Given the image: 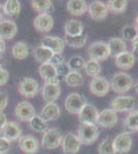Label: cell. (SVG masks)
I'll return each mask as SVG.
<instances>
[{
	"instance_id": "cell-33",
	"label": "cell",
	"mask_w": 138,
	"mask_h": 154,
	"mask_svg": "<svg viewBox=\"0 0 138 154\" xmlns=\"http://www.w3.org/2000/svg\"><path fill=\"white\" fill-rule=\"evenodd\" d=\"M65 44L69 45L70 48H82V46H85L87 42V35L86 34H82L79 36H74V37H68L66 36L64 39Z\"/></svg>"
},
{
	"instance_id": "cell-6",
	"label": "cell",
	"mask_w": 138,
	"mask_h": 154,
	"mask_svg": "<svg viewBox=\"0 0 138 154\" xmlns=\"http://www.w3.org/2000/svg\"><path fill=\"white\" fill-rule=\"evenodd\" d=\"M135 99L131 96H120L111 101V109L115 112H131L135 108Z\"/></svg>"
},
{
	"instance_id": "cell-23",
	"label": "cell",
	"mask_w": 138,
	"mask_h": 154,
	"mask_svg": "<svg viewBox=\"0 0 138 154\" xmlns=\"http://www.w3.org/2000/svg\"><path fill=\"white\" fill-rule=\"evenodd\" d=\"M135 57L130 51H125L119 56L115 57V66L121 70H129L135 64Z\"/></svg>"
},
{
	"instance_id": "cell-44",
	"label": "cell",
	"mask_w": 138,
	"mask_h": 154,
	"mask_svg": "<svg viewBox=\"0 0 138 154\" xmlns=\"http://www.w3.org/2000/svg\"><path fill=\"white\" fill-rule=\"evenodd\" d=\"M8 79H9L8 71L5 70L4 68H0V86L6 84Z\"/></svg>"
},
{
	"instance_id": "cell-36",
	"label": "cell",
	"mask_w": 138,
	"mask_h": 154,
	"mask_svg": "<svg viewBox=\"0 0 138 154\" xmlns=\"http://www.w3.org/2000/svg\"><path fill=\"white\" fill-rule=\"evenodd\" d=\"M67 65H68L70 71H77L79 72V70H82L85 68V64L86 61L84 60V58L81 56H73L71 57L68 62H66Z\"/></svg>"
},
{
	"instance_id": "cell-21",
	"label": "cell",
	"mask_w": 138,
	"mask_h": 154,
	"mask_svg": "<svg viewBox=\"0 0 138 154\" xmlns=\"http://www.w3.org/2000/svg\"><path fill=\"white\" fill-rule=\"evenodd\" d=\"M18 27L17 24L11 20L3 19L0 21V38L1 39H12L17 35Z\"/></svg>"
},
{
	"instance_id": "cell-40",
	"label": "cell",
	"mask_w": 138,
	"mask_h": 154,
	"mask_svg": "<svg viewBox=\"0 0 138 154\" xmlns=\"http://www.w3.org/2000/svg\"><path fill=\"white\" fill-rule=\"evenodd\" d=\"M56 71H57V75L58 77H66L67 76V74L70 72V69H69V67L68 65H67V63L66 62H64V63H62V64H60L59 66H57L56 67Z\"/></svg>"
},
{
	"instance_id": "cell-37",
	"label": "cell",
	"mask_w": 138,
	"mask_h": 154,
	"mask_svg": "<svg viewBox=\"0 0 138 154\" xmlns=\"http://www.w3.org/2000/svg\"><path fill=\"white\" fill-rule=\"evenodd\" d=\"M124 125L129 130L133 131H138V111H131L126 118Z\"/></svg>"
},
{
	"instance_id": "cell-26",
	"label": "cell",
	"mask_w": 138,
	"mask_h": 154,
	"mask_svg": "<svg viewBox=\"0 0 138 154\" xmlns=\"http://www.w3.org/2000/svg\"><path fill=\"white\" fill-rule=\"evenodd\" d=\"M67 11L72 16H82L88 11V4L85 0H70L67 2Z\"/></svg>"
},
{
	"instance_id": "cell-13",
	"label": "cell",
	"mask_w": 138,
	"mask_h": 154,
	"mask_svg": "<svg viewBox=\"0 0 138 154\" xmlns=\"http://www.w3.org/2000/svg\"><path fill=\"white\" fill-rule=\"evenodd\" d=\"M88 12L90 17L95 21H103L108 16V9L106 4L102 1H93L90 6H88Z\"/></svg>"
},
{
	"instance_id": "cell-27",
	"label": "cell",
	"mask_w": 138,
	"mask_h": 154,
	"mask_svg": "<svg viewBox=\"0 0 138 154\" xmlns=\"http://www.w3.org/2000/svg\"><path fill=\"white\" fill-rule=\"evenodd\" d=\"M29 45L24 41H19L11 48V54L17 60H24L29 56Z\"/></svg>"
},
{
	"instance_id": "cell-1",
	"label": "cell",
	"mask_w": 138,
	"mask_h": 154,
	"mask_svg": "<svg viewBox=\"0 0 138 154\" xmlns=\"http://www.w3.org/2000/svg\"><path fill=\"white\" fill-rule=\"evenodd\" d=\"M109 85L115 93L125 94L132 88L133 79L129 74L125 73V72H119L112 76Z\"/></svg>"
},
{
	"instance_id": "cell-38",
	"label": "cell",
	"mask_w": 138,
	"mask_h": 154,
	"mask_svg": "<svg viewBox=\"0 0 138 154\" xmlns=\"http://www.w3.org/2000/svg\"><path fill=\"white\" fill-rule=\"evenodd\" d=\"M98 153L99 154H117L112 145V140L106 138L102 141L98 146Z\"/></svg>"
},
{
	"instance_id": "cell-42",
	"label": "cell",
	"mask_w": 138,
	"mask_h": 154,
	"mask_svg": "<svg viewBox=\"0 0 138 154\" xmlns=\"http://www.w3.org/2000/svg\"><path fill=\"white\" fill-rule=\"evenodd\" d=\"M64 56L62 54H54V56L52 57V59H51V61L49 62L50 64H52L53 66H55V67H57V66H59L60 64H62V63H64Z\"/></svg>"
},
{
	"instance_id": "cell-35",
	"label": "cell",
	"mask_w": 138,
	"mask_h": 154,
	"mask_svg": "<svg viewBox=\"0 0 138 154\" xmlns=\"http://www.w3.org/2000/svg\"><path fill=\"white\" fill-rule=\"evenodd\" d=\"M30 128L36 133H44L47 131V122L39 115H35L29 121Z\"/></svg>"
},
{
	"instance_id": "cell-31",
	"label": "cell",
	"mask_w": 138,
	"mask_h": 154,
	"mask_svg": "<svg viewBox=\"0 0 138 154\" xmlns=\"http://www.w3.org/2000/svg\"><path fill=\"white\" fill-rule=\"evenodd\" d=\"M65 82L68 86L71 88H77L81 86L84 83V77H82L81 72L77 71H70L67 76L65 77Z\"/></svg>"
},
{
	"instance_id": "cell-19",
	"label": "cell",
	"mask_w": 138,
	"mask_h": 154,
	"mask_svg": "<svg viewBox=\"0 0 138 154\" xmlns=\"http://www.w3.org/2000/svg\"><path fill=\"white\" fill-rule=\"evenodd\" d=\"M34 28L38 32H46L51 31L54 27V19L50 14H39L33 21Z\"/></svg>"
},
{
	"instance_id": "cell-15",
	"label": "cell",
	"mask_w": 138,
	"mask_h": 154,
	"mask_svg": "<svg viewBox=\"0 0 138 154\" xmlns=\"http://www.w3.org/2000/svg\"><path fill=\"white\" fill-rule=\"evenodd\" d=\"M39 75L44 80L46 83H52V84H59L60 78L57 75L56 67L53 66L50 63L41 64L38 68Z\"/></svg>"
},
{
	"instance_id": "cell-20",
	"label": "cell",
	"mask_w": 138,
	"mask_h": 154,
	"mask_svg": "<svg viewBox=\"0 0 138 154\" xmlns=\"http://www.w3.org/2000/svg\"><path fill=\"white\" fill-rule=\"evenodd\" d=\"M42 99L47 103H55L60 95H61V88L59 84H52V83H44L41 91Z\"/></svg>"
},
{
	"instance_id": "cell-8",
	"label": "cell",
	"mask_w": 138,
	"mask_h": 154,
	"mask_svg": "<svg viewBox=\"0 0 138 154\" xmlns=\"http://www.w3.org/2000/svg\"><path fill=\"white\" fill-rule=\"evenodd\" d=\"M86 102H85L84 97L81 96L77 93H71L65 99V109L71 114H79V111L85 106Z\"/></svg>"
},
{
	"instance_id": "cell-25",
	"label": "cell",
	"mask_w": 138,
	"mask_h": 154,
	"mask_svg": "<svg viewBox=\"0 0 138 154\" xmlns=\"http://www.w3.org/2000/svg\"><path fill=\"white\" fill-rule=\"evenodd\" d=\"M107 45H108L109 48L110 56L114 57V58L117 56H119V54L127 51L126 42L120 37H114V38L109 39V41L107 42Z\"/></svg>"
},
{
	"instance_id": "cell-49",
	"label": "cell",
	"mask_w": 138,
	"mask_h": 154,
	"mask_svg": "<svg viewBox=\"0 0 138 154\" xmlns=\"http://www.w3.org/2000/svg\"><path fill=\"white\" fill-rule=\"evenodd\" d=\"M134 89H135V91H136L137 95H138V81L134 84Z\"/></svg>"
},
{
	"instance_id": "cell-7",
	"label": "cell",
	"mask_w": 138,
	"mask_h": 154,
	"mask_svg": "<svg viewBox=\"0 0 138 154\" xmlns=\"http://www.w3.org/2000/svg\"><path fill=\"white\" fill-rule=\"evenodd\" d=\"M112 145L115 153L126 154L131 150L132 148V137L131 134L124 131L117 135L112 141Z\"/></svg>"
},
{
	"instance_id": "cell-43",
	"label": "cell",
	"mask_w": 138,
	"mask_h": 154,
	"mask_svg": "<svg viewBox=\"0 0 138 154\" xmlns=\"http://www.w3.org/2000/svg\"><path fill=\"white\" fill-rule=\"evenodd\" d=\"M7 104H8V96L5 91H0V112L6 108Z\"/></svg>"
},
{
	"instance_id": "cell-47",
	"label": "cell",
	"mask_w": 138,
	"mask_h": 154,
	"mask_svg": "<svg viewBox=\"0 0 138 154\" xmlns=\"http://www.w3.org/2000/svg\"><path fill=\"white\" fill-rule=\"evenodd\" d=\"M5 49H6V46H5V42H4L3 39L0 38V56L2 54L5 53Z\"/></svg>"
},
{
	"instance_id": "cell-11",
	"label": "cell",
	"mask_w": 138,
	"mask_h": 154,
	"mask_svg": "<svg viewBox=\"0 0 138 154\" xmlns=\"http://www.w3.org/2000/svg\"><path fill=\"white\" fill-rule=\"evenodd\" d=\"M99 112L97 108L91 104H85L82 109L79 113V118L82 125H96Z\"/></svg>"
},
{
	"instance_id": "cell-51",
	"label": "cell",
	"mask_w": 138,
	"mask_h": 154,
	"mask_svg": "<svg viewBox=\"0 0 138 154\" xmlns=\"http://www.w3.org/2000/svg\"><path fill=\"white\" fill-rule=\"evenodd\" d=\"M2 65H3V60L0 57V68H2Z\"/></svg>"
},
{
	"instance_id": "cell-5",
	"label": "cell",
	"mask_w": 138,
	"mask_h": 154,
	"mask_svg": "<svg viewBox=\"0 0 138 154\" xmlns=\"http://www.w3.org/2000/svg\"><path fill=\"white\" fill-rule=\"evenodd\" d=\"M62 139H63V136L59 130L50 128L43 133L41 144L46 149H56L61 145Z\"/></svg>"
},
{
	"instance_id": "cell-17",
	"label": "cell",
	"mask_w": 138,
	"mask_h": 154,
	"mask_svg": "<svg viewBox=\"0 0 138 154\" xmlns=\"http://www.w3.org/2000/svg\"><path fill=\"white\" fill-rule=\"evenodd\" d=\"M20 149L26 154H35L39 150V142L35 137L31 135L22 136L19 139Z\"/></svg>"
},
{
	"instance_id": "cell-10",
	"label": "cell",
	"mask_w": 138,
	"mask_h": 154,
	"mask_svg": "<svg viewBox=\"0 0 138 154\" xmlns=\"http://www.w3.org/2000/svg\"><path fill=\"white\" fill-rule=\"evenodd\" d=\"M61 145L65 154H76L81 150L82 143L76 135L68 133L63 137Z\"/></svg>"
},
{
	"instance_id": "cell-9",
	"label": "cell",
	"mask_w": 138,
	"mask_h": 154,
	"mask_svg": "<svg viewBox=\"0 0 138 154\" xmlns=\"http://www.w3.org/2000/svg\"><path fill=\"white\" fill-rule=\"evenodd\" d=\"M0 135L2 138L8 140L9 142L19 140L22 137V130L20 125L14 121H7V122L0 128Z\"/></svg>"
},
{
	"instance_id": "cell-30",
	"label": "cell",
	"mask_w": 138,
	"mask_h": 154,
	"mask_svg": "<svg viewBox=\"0 0 138 154\" xmlns=\"http://www.w3.org/2000/svg\"><path fill=\"white\" fill-rule=\"evenodd\" d=\"M127 5V0H109L106 4L108 12L110 11L112 14H123L126 11Z\"/></svg>"
},
{
	"instance_id": "cell-18",
	"label": "cell",
	"mask_w": 138,
	"mask_h": 154,
	"mask_svg": "<svg viewBox=\"0 0 138 154\" xmlns=\"http://www.w3.org/2000/svg\"><path fill=\"white\" fill-rule=\"evenodd\" d=\"M97 123L102 128H110L117 123V114L112 109H104L98 115Z\"/></svg>"
},
{
	"instance_id": "cell-4",
	"label": "cell",
	"mask_w": 138,
	"mask_h": 154,
	"mask_svg": "<svg viewBox=\"0 0 138 154\" xmlns=\"http://www.w3.org/2000/svg\"><path fill=\"white\" fill-rule=\"evenodd\" d=\"M18 91L22 96L27 99H31L37 95L39 91V84L31 77H24L19 82Z\"/></svg>"
},
{
	"instance_id": "cell-28",
	"label": "cell",
	"mask_w": 138,
	"mask_h": 154,
	"mask_svg": "<svg viewBox=\"0 0 138 154\" xmlns=\"http://www.w3.org/2000/svg\"><path fill=\"white\" fill-rule=\"evenodd\" d=\"M54 56V53H52L50 49H47V48L39 45L37 48H34V58L37 62L41 64L44 63H49L51 61L52 57Z\"/></svg>"
},
{
	"instance_id": "cell-2",
	"label": "cell",
	"mask_w": 138,
	"mask_h": 154,
	"mask_svg": "<svg viewBox=\"0 0 138 154\" xmlns=\"http://www.w3.org/2000/svg\"><path fill=\"white\" fill-rule=\"evenodd\" d=\"M90 60L96 62H103L109 58L110 53L106 42L104 41H95L88 48Z\"/></svg>"
},
{
	"instance_id": "cell-3",
	"label": "cell",
	"mask_w": 138,
	"mask_h": 154,
	"mask_svg": "<svg viewBox=\"0 0 138 154\" xmlns=\"http://www.w3.org/2000/svg\"><path fill=\"white\" fill-rule=\"evenodd\" d=\"M79 141L85 145H91L96 142L99 137V128L96 125H81L77 133Z\"/></svg>"
},
{
	"instance_id": "cell-22",
	"label": "cell",
	"mask_w": 138,
	"mask_h": 154,
	"mask_svg": "<svg viewBox=\"0 0 138 154\" xmlns=\"http://www.w3.org/2000/svg\"><path fill=\"white\" fill-rule=\"evenodd\" d=\"M61 115V109L56 103H47L46 106L42 108L40 112V117L44 121H53L56 120Z\"/></svg>"
},
{
	"instance_id": "cell-45",
	"label": "cell",
	"mask_w": 138,
	"mask_h": 154,
	"mask_svg": "<svg viewBox=\"0 0 138 154\" xmlns=\"http://www.w3.org/2000/svg\"><path fill=\"white\" fill-rule=\"evenodd\" d=\"M132 54L135 57V59L136 57L138 58V36L132 40Z\"/></svg>"
},
{
	"instance_id": "cell-34",
	"label": "cell",
	"mask_w": 138,
	"mask_h": 154,
	"mask_svg": "<svg viewBox=\"0 0 138 154\" xmlns=\"http://www.w3.org/2000/svg\"><path fill=\"white\" fill-rule=\"evenodd\" d=\"M85 71H86L87 75L90 77L94 78V77L99 76L100 72H101V65L100 63H98L96 61H93V60H89L85 64Z\"/></svg>"
},
{
	"instance_id": "cell-12",
	"label": "cell",
	"mask_w": 138,
	"mask_h": 154,
	"mask_svg": "<svg viewBox=\"0 0 138 154\" xmlns=\"http://www.w3.org/2000/svg\"><path fill=\"white\" fill-rule=\"evenodd\" d=\"M109 82L106 78L102 76H97L92 78L90 82V91L93 95L97 97H104L108 94L109 91Z\"/></svg>"
},
{
	"instance_id": "cell-46",
	"label": "cell",
	"mask_w": 138,
	"mask_h": 154,
	"mask_svg": "<svg viewBox=\"0 0 138 154\" xmlns=\"http://www.w3.org/2000/svg\"><path fill=\"white\" fill-rule=\"evenodd\" d=\"M6 122H7L6 115L3 112H0V128H1L4 125H5Z\"/></svg>"
},
{
	"instance_id": "cell-52",
	"label": "cell",
	"mask_w": 138,
	"mask_h": 154,
	"mask_svg": "<svg viewBox=\"0 0 138 154\" xmlns=\"http://www.w3.org/2000/svg\"><path fill=\"white\" fill-rule=\"evenodd\" d=\"M6 154H7V153H6Z\"/></svg>"
},
{
	"instance_id": "cell-24",
	"label": "cell",
	"mask_w": 138,
	"mask_h": 154,
	"mask_svg": "<svg viewBox=\"0 0 138 154\" xmlns=\"http://www.w3.org/2000/svg\"><path fill=\"white\" fill-rule=\"evenodd\" d=\"M64 32L65 35L68 37L79 36L82 34H84V25H82L81 21H77V20H68L65 23Z\"/></svg>"
},
{
	"instance_id": "cell-39",
	"label": "cell",
	"mask_w": 138,
	"mask_h": 154,
	"mask_svg": "<svg viewBox=\"0 0 138 154\" xmlns=\"http://www.w3.org/2000/svg\"><path fill=\"white\" fill-rule=\"evenodd\" d=\"M138 36V30L134 25H127L122 30V37L123 40H130L132 41L135 37Z\"/></svg>"
},
{
	"instance_id": "cell-14",
	"label": "cell",
	"mask_w": 138,
	"mask_h": 154,
	"mask_svg": "<svg viewBox=\"0 0 138 154\" xmlns=\"http://www.w3.org/2000/svg\"><path fill=\"white\" fill-rule=\"evenodd\" d=\"M14 114L17 118L21 121H30L32 117L36 115L33 105L27 101H23L18 104L14 109Z\"/></svg>"
},
{
	"instance_id": "cell-16",
	"label": "cell",
	"mask_w": 138,
	"mask_h": 154,
	"mask_svg": "<svg viewBox=\"0 0 138 154\" xmlns=\"http://www.w3.org/2000/svg\"><path fill=\"white\" fill-rule=\"evenodd\" d=\"M64 39L57 36H44L41 39V46L47 48L54 54H62L65 48Z\"/></svg>"
},
{
	"instance_id": "cell-50",
	"label": "cell",
	"mask_w": 138,
	"mask_h": 154,
	"mask_svg": "<svg viewBox=\"0 0 138 154\" xmlns=\"http://www.w3.org/2000/svg\"><path fill=\"white\" fill-rule=\"evenodd\" d=\"M135 27H136V29L138 30V16L136 17V20H135V25H134Z\"/></svg>"
},
{
	"instance_id": "cell-41",
	"label": "cell",
	"mask_w": 138,
	"mask_h": 154,
	"mask_svg": "<svg viewBox=\"0 0 138 154\" xmlns=\"http://www.w3.org/2000/svg\"><path fill=\"white\" fill-rule=\"evenodd\" d=\"M11 148V142L0 137V154H6Z\"/></svg>"
},
{
	"instance_id": "cell-32",
	"label": "cell",
	"mask_w": 138,
	"mask_h": 154,
	"mask_svg": "<svg viewBox=\"0 0 138 154\" xmlns=\"http://www.w3.org/2000/svg\"><path fill=\"white\" fill-rule=\"evenodd\" d=\"M32 8L39 14H47L53 9V2L50 0H32Z\"/></svg>"
},
{
	"instance_id": "cell-29",
	"label": "cell",
	"mask_w": 138,
	"mask_h": 154,
	"mask_svg": "<svg viewBox=\"0 0 138 154\" xmlns=\"http://www.w3.org/2000/svg\"><path fill=\"white\" fill-rule=\"evenodd\" d=\"M3 11L8 17H18L21 11V3L17 0H7L3 4Z\"/></svg>"
},
{
	"instance_id": "cell-48",
	"label": "cell",
	"mask_w": 138,
	"mask_h": 154,
	"mask_svg": "<svg viewBox=\"0 0 138 154\" xmlns=\"http://www.w3.org/2000/svg\"><path fill=\"white\" fill-rule=\"evenodd\" d=\"M3 17H4V11H3V4L0 3V21L3 20Z\"/></svg>"
}]
</instances>
